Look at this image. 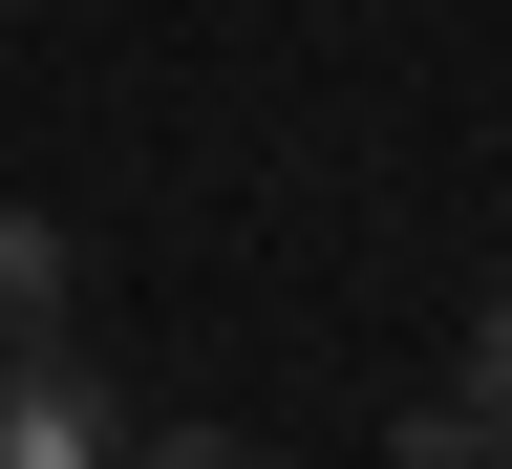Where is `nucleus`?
<instances>
[{"mask_svg": "<svg viewBox=\"0 0 512 469\" xmlns=\"http://www.w3.org/2000/svg\"><path fill=\"white\" fill-rule=\"evenodd\" d=\"M448 406H470V427H491V448H512V299H491V320H470V384H448Z\"/></svg>", "mask_w": 512, "mask_h": 469, "instance_id": "7ed1b4c3", "label": "nucleus"}, {"mask_svg": "<svg viewBox=\"0 0 512 469\" xmlns=\"http://www.w3.org/2000/svg\"><path fill=\"white\" fill-rule=\"evenodd\" d=\"M64 278H86V256H64V214H22V192H0V342H64Z\"/></svg>", "mask_w": 512, "mask_h": 469, "instance_id": "f03ea898", "label": "nucleus"}, {"mask_svg": "<svg viewBox=\"0 0 512 469\" xmlns=\"http://www.w3.org/2000/svg\"><path fill=\"white\" fill-rule=\"evenodd\" d=\"M128 469H256L235 427H150V448H128Z\"/></svg>", "mask_w": 512, "mask_h": 469, "instance_id": "39448f33", "label": "nucleus"}, {"mask_svg": "<svg viewBox=\"0 0 512 469\" xmlns=\"http://www.w3.org/2000/svg\"><path fill=\"white\" fill-rule=\"evenodd\" d=\"M406 469H512V448H491L470 406H427V427H406Z\"/></svg>", "mask_w": 512, "mask_h": 469, "instance_id": "20e7f679", "label": "nucleus"}, {"mask_svg": "<svg viewBox=\"0 0 512 469\" xmlns=\"http://www.w3.org/2000/svg\"><path fill=\"white\" fill-rule=\"evenodd\" d=\"M0 469H128V406L86 342H0Z\"/></svg>", "mask_w": 512, "mask_h": 469, "instance_id": "f257e3e1", "label": "nucleus"}]
</instances>
